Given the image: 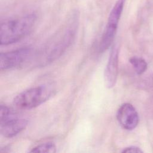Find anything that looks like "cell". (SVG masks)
Wrapping results in <instances>:
<instances>
[{
	"label": "cell",
	"mask_w": 153,
	"mask_h": 153,
	"mask_svg": "<svg viewBox=\"0 0 153 153\" xmlns=\"http://www.w3.org/2000/svg\"><path fill=\"white\" fill-rule=\"evenodd\" d=\"M36 20L35 14L8 20L1 22L0 43L7 45L16 43L27 35L32 30Z\"/></svg>",
	"instance_id": "obj_1"
},
{
	"label": "cell",
	"mask_w": 153,
	"mask_h": 153,
	"mask_svg": "<svg viewBox=\"0 0 153 153\" xmlns=\"http://www.w3.org/2000/svg\"><path fill=\"white\" fill-rule=\"evenodd\" d=\"M78 20L77 16L72 17L63 32L44 48L41 53L42 60L41 63L42 65L48 64L59 58L71 45L76 36Z\"/></svg>",
	"instance_id": "obj_2"
},
{
	"label": "cell",
	"mask_w": 153,
	"mask_h": 153,
	"mask_svg": "<svg viewBox=\"0 0 153 153\" xmlns=\"http://www.w3.org/2000/svg\"><path fill=\"white\" fill-rule=\"evenodd\" d=\"M51 85L44 84L29 88L17 94L13 105L19 109H31L46 102L53 94Z\"/></svg>",
	"instance_id": "obj_3"
},
{
	"label": "cell",
	"mask_w": 153,
	"mask_h": 153,
	"mask_svg": "<svg viewBox=\"0 0 153 153\" xmlns=\"http://www.w3.org/2000/svg\"><path fill=\"white\" fill-rule=\"evenodd\" d=\"M28 121L20 117L10 108L4 105L0 106V131L1 134L7 138L13 137L27 126Z\"/></svg>",
	"instance_id": "obj_4"
},
{
	"label": "cell",
	"mask_w": 153,
	"mask_h": 153,
	"mask_svg": "<svg viewBox=\"0 0 153 153\" xmlns=\"http://www.w3.org/2000/svg\"><path fill=\"white\" fill-rule=\"evenodd\" d=\"M125 2L126 0H117L109 13L107 25L99 47L100 53L107 50L114 41Z\"/></svg>",
	"instance_id": "obj_5"
},
{
	"label": "cell",
	"mask_w": 153,
	"mask_h": 153,
	"mask_svg": "<svg viewBox=\"0 0 153 153\" xmlns=\"http://www.w3.org/2000/svg\"><path fill=\"white\" fill-rule=\"evenodd\" d=\"M33 49L30 47H22L0 54V69L8 70L18 67L32 56Z\"/></svg>",
	"instance_id": "obj_6"
},
{
	"label": "cell",
	"mask_w": 153,
	"mask_h": 153,
	"mask_svg": "<svg viewBox=\"0 0 153 153\" xmlns=\"http://www.w3.org/2000/svg\"><path fill=\"white\" fill-rule=\"evenodd\" d=\"M118 55L119 47L117 44H114L111 48L104 73L105 84L109 88H112L117 82L118 73Z\"/></svg>",
	"instance_id": "obj_7"
},
{
	"label": "cell",
	"mask_w": 153,
	"mask_h": 153,
	"mask_svg": "<svg viewBox=\"0 0 153 153\" xmlns=\"http://www.w3.org/2000/svg\"><path fill=\"white\" fill-rule=\"evenodd\" d=\"M117 119L125 129L131 130L138 124L139 115L134 107L130 103H125L120 106L117 112Z\"/></svg>",
	"instance_id": "obj_8"
},
{
	"label": "cell",
	"mask_w": 153,
	"mask_h": 153,
	"mask_svg": "<svg viewBox=\"0 0 153 153\" xmlns=\"http://www.w3.org/2000/svg\"><path fill=\"white\" fill-rule=\"evenodd\" d=\"M129 62L136 72L139 75L143 74L147 69V63L146 61L142 58L132 57L129 59Z\"/></svg>",
	"instance_id": "obj_9"
},
{
	"label": "cell",
	"mask_w": 153,
	"mask_h": 153,
	"mask_svg": "<svg viewBox=\"0 0 153 153\" xmlns=\"http://www.w3.org/2000/svg\"><path fill=\"white\" fill-rule=\"evenodd\" d=\"M29 152H56V146L52 142H47L39 144L32 148Z\"/></svg>",
	"instance_id": "obj_10"
},
{
	"label": "cell",
	"mask_w": 153,
	"mask_h": 153,
	"mask_svg": "<svg viewBox=\"0 0 153 153\" xmlns=\"http://www.w3.org/2000/svg\"><path fill=\"white\" fill-rule=\"evenodd\" d=\"M123 152H131V153H141L143 151L138 147L136 146H129L124 148L123 151Z\"/></svg>",
	"instance_id": "obj_11"
}]
</instances>
